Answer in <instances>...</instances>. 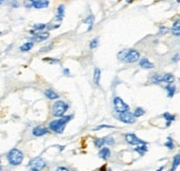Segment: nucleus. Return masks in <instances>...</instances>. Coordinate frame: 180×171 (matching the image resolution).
<instances>
[{
	"label": "nucleus",
	"mask_w": 180,
	"mask_h": 171,
	"mask_svg": "<svg viewBox=\"0 0 180 171\" xmlns=\"http://www.w3.org/2000/svg\"><path fill=\"white\" fill-rule=\"evenodd\" d=\"M11 5H12V7H18V2L17 1H11Z\"/></svg>",
	"instance_id": "nucleus-37"
},
{
	"label": "nucleus",
	"mask_w": 180,
	"mask_h": 171,
	"mask_svg": "<svg viewBox=\"0 0 180 171\" xmlns=\"http://www.w3.org/2000/svg\"><path fill=\"white\" fill-rule=\"evenodd\" d=\"M127 52H128V49H127V50H122L121 52H119V53H118V59H119V60H124Z\"/></svg>",
	"instance_id": "nucleus-31"
},
{
	"label": "nucleus",
	"mask_w": 180,
	"mask_h": 171,
	"mask_svg": "<svg viewBox=\"0 0 180 171\" xmlns=\"http://www.w3.org/2000/svg\"><path fill=\"white\" fill-rule=\"evenodd\" d=\"M100 77H101V71L99 68H96L95 71H93V81L97 86H99L100 83Z\"/></svg>",
	"instance_id": "nucleus-15"
},
{
	"label": "nucleus",
	"mask_w": 180,
	"mask_h": 171,
	"mask_svg": "<svg viewBox=\"0 0 180 171\" xmlns=\"http://www.w3.org/2000/svg\"><path fill=\"white\" fill-rule=\"evenodd\" d=\"M179 1H180V0H177V2H179Z\"/></svg>",
	"instance_id": "nucleus-45"
},
{
	"label": "nucleus",
	"mask_w": 180,
	"mask_h": 171,
	"mask_svg": "<svg viewBox=\"0 0 180 171\" xmlns=\"http://www.w3.org/2000/svg\"><path fill=\"white\" fill-rule=\"evenodd\" d=\"M98 41H99V39L98 38H95L93 40H91V42H90V49H95V48H97L98 47Z\"/></svg>",
	"instance_id": "nucleus-29"
},
{
	"label": "nucleus",
	"mask_w": 180,
	"mask_h": 171,
	"mask_svg": "<svg viewBox=\"0 0 180 171\" xmlns=\"http://www.w3.org/2000/svg\"><path fill=\"white\" fill-rule=\"evenodd\" d=\"M164 146L167 148H169V149H173L175 148V143H173V140L171 139V138H168L167 139V141L164 142Z\"/></svg>",
	"instance_id": "nucleus-27"
},
{
	"label": "nucleus",
	"mask_w": 180,
	"mask_h": 171,
	"mask_svg": "<svg viewBox=\"0 0 180 171\" xmlns=\"http://www.w3.org/2000/svg\"><path fill=\"white\" fill-rule=\"evenodd\" d=\"M135 151L139 152V153H140V155H143V153L146 152V151H148V147H147V146H146V143H143V145L138 146L137 148H135Z\"/></svg>",
	"instance_id": "nucleus-22"
},
{
	"label": "nucleus",
	"mask_w": 180,
	"mask_h": 171,
	"mask_svg": "<svg viewBox=\"0 0 180 171\" xmlns=\"http://www.w3.org/2000/svg\"><path fill=\"white\" fill-rule=\"evenodd\" d=\"M27 2H29V7L30 6H32V2H34V1H36V0H26Z\"/></svg>",
	"instance_id": "nucleus-38"
},
{
	"label": "nucleus",
	"mask_w": 180,
	"mask_h": 171,
	"mask_svg": "<svg viewBox=\"0 0 180 171\" xmlns=\"http://www.w3.org/2000/svg\"><path fill=\"white\" fill-rule=\"evenodd\" d=\"M49 132V130L45 127H36L34 130H32V134H34V137H43L45 134H47Z\"/></svg>",
	"instance_id": "nucleus-9"
},
{
	"label": "nucleus",
	"mask_w": 180,
	"mask_h": 171,
	"mask_svg": "<svg viewBox=\"0 0 180 171\" xmlns=\"http://www.w3.org/2000/svg\"><path fill=\"white\" fill-rule=\"evenodd\" d=\"M126 1H127L128 3H130V2H133V0H126Z\"/></svg>",
	"instance_id": "nucleus-41"
},
{
	"label": "nucleus",
	"mask_w": 180,
	"mask_h": 171,
	"mask_svg": "<svg viewBox=\"0 0 180 171\" xmlns=\"http://www.w3.org/2000/svg\"><path fill=\"white\" fill-rule=\"evenodd\" d=\"M48 6H49V1L48 0H36L34 2H32V7L36 9L47 8Z\"/></svg>",
	"instance_id": "nucleus-11"
},
{
	"label": "nucleus",
	"mask_w": 180,
	"mask_h": 171,
	"mask_svg": "<svg viewBox=\"0 0 180 171\" xmlns=\"http://www.w3.org/2000/svg\"><path fill=\"white\" fill-rule=\"evenodd\" d=\"M45 96L48 98V99H50V100H55V99H58L59 98V95L57 93L55 90L52 89H47L45 91Z\"/></svg>",
	"instance_id": "nucleus-13"
},
{
	"label": "nucleus",
	"mask_w": 180,
	"mask_h": 171,
	"mask_svg": "<svg viewBox=\"0 0 180 171\" xmlns=\"http://www.w3.org/2000/svg\"><path fill=\"white\" fill-rule=\"evenodd\" d=\"M3 2H5V0H0V6L3 5Z\"/></svg>",
	"instance_id": "nucleus-40"
},
{
	"label": "nucleus",
	"mask_w": 180,
	"mask_h": 171,
	"mask_svg": "<svg viewBox=\"0 0 180 171\" xmlns=\"http://www.w3.org/2000/svg\"><path fill=\"white\" fill-rule=\"evenodd\" d=\"M69 109V106L68 103H66L65 101H56V102L53 103L52 106V115L55 117H64L66 111Z\"/></svg>",
	"instance_id": "nucleus-3"
},
{
	"label": "nucleus",
	"mask_w": 180,
	"mask_h": 171,
	"mask_svg": "<svg viewBox=\"0 0 180 171\" xmlns=\"http://www.w3.org/2000/svg\"><path fill=\"white\" fill-rule=\"evenodd\" d=\"M28 166H29L31 169H34V170H39L40 171L41 169L45 168L46 162H45V160L41 158V157H37V158L32 159V160L29 162Z\"/></svg>",
	"instance_id": "nucleus-7"
},
{
	"label": "nucleus",
	"mask_w": 180,
	"mask_h": 171,
	"mask_svg": "<svg viewBox=\"0 0 180 171\" xmlns=\"http://www.w3.org/2000/svg\"><path fill=\"white\" fill-rule=\"evenodd\" d=\"M157 171H162V168H160V169H158Z\"/></svg>",
	"instance_id": "nucleus-43"
},
{
	"label": "nucleus",
	"mask_w": 180,
	"mask_h": 171,
	"mask_svg": "<svg viewBox=\"0 0 180 171\" xmlns=\"http://www.w3.org/2000/svg\"><path fill=\"white\" fill-rule=\"evenodd\" d=\"M50 37V34L49 32H38V34H36L32 37V40L34 41H43V40L48 39V38Z\"/></svg>",
	"instance_id": "nucleus-10"
},
{
	"label": "nucleus",
	"mask_w": 180,
	"mask_h": 171,
	"mask_svg": "<svg viewBox=\"0 0 180 171\" xmlns=\"http://www.w3.org/2000/svg\"><path fill=\"white\" fill-rule=\"evenodd\" d=\"M126 141L130 145H143L145 142L142 140H140L139 138L136 136L135 133H127L126 134Z\"/></svg>",
	"instance_id": "nucleus-8"
},
{
	"label": "nucleus",
	"mask_w": 180,
	"mask_h": 171,
	"mask_svg": "<svg viewBox=\"0 0 180 171\" xmlns=\"http://www.w3.org/2000/svg\"><path fill=\"white\" fill-rule=\"evenodd\" d=\"M46 25L45 24H37V25H34V31H41V30H43L46 28Z\"/></svg>",
	"instance_id": "nucleus-28"
},
{
	"label": "nucleus",
	"mask_w": 180,
	"mask_h": 171,
	"mask_svg": "<svg viewBox=\"0 0 180 171\" xmlns=\"http://www.w3.org/2000/svg\"><path fill=\"white\" fill-rule=\"evenodd\" d=\"M71 118L72 117H60L59 119L51 121L50 124H49V129L52 130L56 133H62L65 128H66V124H68Z\"/></svg>",
	"instance_id": "nucleus-1"
},
{
	"label": "nucleus",
	"mask_w": 180,
	"mask_h": 171,
	"mask_svg": "<svg viewBox=\"0 0 180 171\" xmlns=\"http://www.w3.org/2000/svg\"><path fill=\"white\" fill-rule=\"evenodd\" d=\"M114 107H115V110H116L118 113L129 110V106L119 97H116L114 99Z\"/></svg>",
	"instance_id": "nucleus-5"
},
{
	"label": "nucleus",
	"mask_w": 180,
	"mask_h": 171,
	"mask_svg": "<svg viewBox=\"0 0 180 171\" xmlns=\"http://www.w3.org/2000/svg\"><path fill=\"white\" fill-rule=\"evenodd\" d=\"M107 143V140L103 139V138H98V139H95V146L98 148L103 147V145Z\"/></svg>",
	"instance_id": "nucleus-25"
},
{
	"label": "nucleus",
	"mask_w": 180,
	"mask_h": 171,
	"mask_svg": "<svg viewBox=\"0 0 180 171\" xmlns=\"http://www.w3.org/2000/svg\"><path fill=\"white\" fill-rule=\"evenodd\" d=\"M64 74H65V76H69V74H70V71H69V69H67V68L64 69Z\"/></svg>",
	"instance_id": "nucleus-36"
},
{
	"label": "nucleus",
	"mask_w": 180,
	"mask_h": 171,
	"mask_svg": "<svg viewBox=\"0 0 180 171\" xmlns=\"http://www.w3.org/2000/svg\"><path fill=\"white\" fill-rule=\"evenodd\" d=\"M31 171H39V170H34V169H31Z\"/></svg>",
	"instance_id": "nucleus-44"
},
{
	"label": "nucleus",
	"mask_w": 180,
	"mask_h": 171,
	"mask_svg": "<svg viewBox=\"0 0 180 171\" xmlns=\"http://www.w3.org/2000/svg\"><path fill=\"white\" fill-rule=\"evenodd\" d=\"M146 113V111H145V109L142 108H137L135 110V112H133V115L135 116V118H139V117H142L143 115Z\"/></svg>",
	"instance_id": "nucleus-24"
},
{
	"label": "nucleus",
	"mask_w": 180,
	"mask_h": 171,
	"mask_svg": "<svg viewBox=\"0 0 180 171\" xmlns=\"http://www.w3.org/2000/svg\"><path fill=\"white\" fill-rule=\"evenodd\" d=\"M139 65H140V67L141 68H143V69H152L155 67V65L152 62H151L149 59H147V58H142V59H140L139 60Z\"/></svg>",
	"instance_id": "nucleus-12"
},
{
	"label": "nucleus",
	"mask_w": 180,
	"mask_h": 171,
	"mask_svg": "<svg viewBox=\"0 0 180 171\" xmlns=\"http://www.w3.org/2000/svg\"><path fill=\"white\" fill-rule=\"evenodd\" d=\"M151 82L152 83H160V82H162V76H160V74H154V76L151 77Z\"/></svg>",
	"instance_id": "nucleus-26"
},
{
	"label": "nucleus",
	"mask_w": 180,
	"mask_h": 171,
	"mask_svg": "<svg viewBox=\"0 0 180 171\" xmlns=\"http://www.w3.org/2000/svg\"><path fill=\"white\" fill-rule=\"evenodd\" d=\"M7 160L11 166H19L24 161V152L17 148H13L7 155Z\"/></svg>",
	"instance_id": "nucleus-2"
},
{
	"label": "nucleus",
	"mask_w": 180,
	"mask_h": 171,
	"mask_svg": "<svg viewBox=\"0 0 180 171\" xmlns=\"http://www.w3.org/2000/svg\"><path fill=\"white\" fill-rule=\"evenodd\" d=\"M106 169H107L106 166H103V167H101V168H100V171H107Z\"/></svg>",
	"instance_id": "nucleus-39"
},
{
	"label": "nucleus",
	"mask_w": 180,
	"mask_h": 171,
	"mask_svg": "<svg viewBox=\"0 0 180 171\" xmlns=\"http://www.w3.org/2000/svg\"><path fill=\"white\" fill-rule=\"evenodd\" d=\"M179 22H180L179 19H177L176 22L173 24V26H172V29H171L172 34H173V36H177V37H179V34H180V29H179L180 24Z\"/></svg>",
	"instance_id": "nucleus-17"
},
{
	"label": "nucleus",
	"mask_w": 180,
	"mask_h": 171,
	"mask_svg": "<svg viewBox=\"0 0 180 171\" xmlns=\"http://www.w3.org/2000/svg\"><path fill=\"white\" fill-rule=\"evenodd\" d=\"M56 171H69L68 168H66V167H59V168L56 169Z\"/></svg>",
	"instance_id": "nucleus-35"
},
{
	"label": "nucleus",
	"mask_w": 180,
	"mask_h": 171,
	"mask_svg": "<svg viewBox=\"0 0 180 171\" xmlns=\"http://www.w3.org/2000/svg\"><path fill=\"white\" fill-rule=\"evenodd\" d=\"M32 47H34V43H32V41L26 42V43H24V45L20 47V51H22V52H27V51L31 50Z\"/></svg>",
	"instance_id": "nucleus-20"
},
{
	"label": "nucleus",
	"mask_w": 180,
	"mask_h": 171,
	"mask_svg": "<svg viewBox=\"0 0 180 171\" xmlns=\"http://www.w3.org/2000/svg\"><path fill=\"white\" fill-rule=\"evenodd\" d=\"M102 128H111V126H106V124H103V126L97 127V128H95L93 130H99V129H102Z\"/></svg>",
	"instance_id": "nucleus-34"
},
{
	"label": "nucleus",
	"mask_w": 180,
	"mask_h": 171,
	"mask_svg": "<svg viewBox=\"0 0 180 171\" xmlns=\"http://www.w3.org/2000/svg\"><path fill=\"white\" fill-rule=\"evenodd\" d=\"M175 81V76L172 74H166L162 76V82H168V83H172Z\"/></svg>",
	"instance_id": "nucleus-19"
},
{
	"label": "nucleus",
	"mask_w": 180,
	"mask_h": 171,
	"mask_svg": "<svg viewBox=\"0 0 180 171\" xmlns=\"http://www.w3.org/2000/svg\"><path fill=\"white\" fill-rule=\"evenodd\" d=\"M85 24L90 25V28H91V25L93 24V16H89V18H87L85 20Z\"/></svg>",
	"instance_id": "nucleus-32"
},
{
	"label": "nucleus",
	"mask_w": 180,
	"mask_h": 171,
	"mask_svg": "<svg viewBox=\"0 0 180 171\" xmlns=\"http://www.w3.org/2000/svg\"><path fill=\"white\" fill-rule=\"evenodd\" d=\"M162 117H164V118L166 119V121H167V127L171 124L172 121H175V119H176V116L170 115L169 112H164V115H162Z\"/></svg>",
	"instance_id": "nucleus-21"
},
{
	"label": "nucleus",
	"mask_w": 180,
	"mask_h": 171,
	"mask_svg": "<svg viewBox=\"0 0 180 171\" xmlns=\"http://www.w3.org/2000/svg\"><path fill=\"white\" fill-rule=\"evenodd\" d=\"M166 91L168 92V97L172 98L176 92V86L173 83H169L168 86H166Z\"/></svg>",
	"instance_id": "nucleus-18"
},
{
	"label": "nucleus",
	"mask_w": 180,
	"mask_h": 171,
	"mask_svg": "<svg viewBox=\"0 0 180 171\" xmlns=\"http://www.w3.org/2000/svg\"><path fill=\"white\" fill-rule=\"evenodd\" d=\"M64 15H65V6L60 5L58 7V13H57V16H56V18H55V20L61 21L62 20V18H64Z\"/></svg>",
	"instance_id": "nucleus-16"
},
{
	"label": "nucleus",
	"mask_w": 180,
	"mask_h": 171,
	"mask_svg": "<svg viewBox=\"0 0 180 171\" xmlns=\"http://www.w3.org/2000/svg\"><path fill=\"white\" fill-rule=\"evenodd\" d=\"M43 60L47 61V62H49V63H51V65H56V63L60 62L59 59H55V58H45Z\"/></svg>",
	"instance_id": "nucleus-30"
},
{
	"label": "nucleus",
	"mask_w": 180,
	"mask_h": 171,
	"mask_svg": "<svg viewBox=\"0 0 180 171\" xmlns=\"http://www.w3.org/2000/svg\"><path fill=\"white\" fill-rule=\"evenodd\" d=\"M2 170V166H1V162H0V171Z\"/></svg>",
	"instance_id": "nucleus-42"
},
{
	"label": "nucleus",
	"mask_w": 180,
	"mask_h": 171,
	"mask_svg": "<svg viewBox=\"0 0 180 171\" xmlns=\"http://www.w3.org/2000/svg\"><path fill=\"white\" fill-rule=\"evenodd\" d=\"M140 59V53L139 51H137L136 49H128V52L126 55V58L124 61H126L127 63H133L137 62Z\"/></svg>",
	"instance_id": "nucleus-6"
},
{
	"label": "nucleus",
	"mask_w": 180,
	"mask_h": 171,
	"mask_svg": "<svg viewBox=\"0 0 180 171\" xmlns=\"http://www.w3.org/2000/svg\"><path fill=\"white\" fill-rule=\"evenodd\" d=\"M180 163V155H175V159H173V162H172V168H171V171H175L176 169L178 168Z\"/></svg>",
	"instance_id": "nucleus-23"
},
{
	"label": "nucleus",
	"mask_w": 180,
	"mask_h": 171,
	"mask_svg": "<svg viewBox=\"0 0 180 171\" xmlns=\"http://www.w3.org/2000/svg\"><path fill=\"white\" fill-rule=\"evenodd\" d=\"M118 118H119L120 121H122L124 124H135L136 122V118L135 116L133 115V112H130L129 110L127 111H124V112H120L118 115Z\"/></svg>",
	"instance_id": "nucleus-4"
},
{
	"label": "nucleus",
	"mask_w": 180,
	"mask_h": 171,
	"mask_svg": "<svg viewBox=\"0 0 180 171\" xmlns=\"http://www.w3.org/2000/svg\"><path fill=\"white\" fill-rule=\"evenodd\" d=\"M0 34H1V31H0Z\"/></svg>",
	"instance_id": "nucleus-46"
},
{
	"label": "nucleus",
	"mask_w": 180,
	"mask_h": 171,
	"mask_svg": "<svg viewBox=\"0 0 180 171\" xmlns=\"http://www.w3.org/2000/svg\"><path fill=\"white\" fill-rule=\"evenodd\" d=\"M98 155L101 159H105V160H106V159H108L109 157H110V149H109V148L103 147L102 149L99 151Z\"/></svg>",
	"instance_id": "nucleus-14"
},
{
	"label": "nucleus",
	"mask_w": 180,
	"mask_h": 171,
	"mask_svg": "<svg viewBox=\"0 0 180 171\" xmlns=\"http://www.w3.org/2000/svg\"><path fill=\"white\" fill-rule=\"evenodd\" d=\"M167 31H168L167 27H160V29H159V34L162 36V34H167Z\"/></svg>",
	"instance_id": "nucleus-33"
}]
</instances>
